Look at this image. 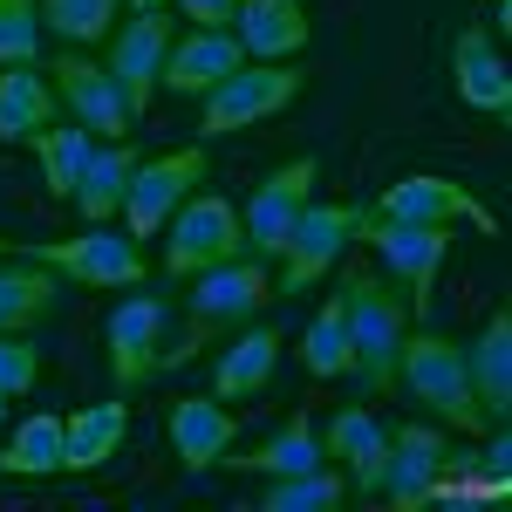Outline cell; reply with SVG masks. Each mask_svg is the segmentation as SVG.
<instances>
[{
	"mask_svg": "<svg viewBox=\"0 0 512 512\" xmlns=\"http://www.w3.org/2000/svg\"><path fill=\"white\" fill-rule=\"evenodd\" d=\"M233 35L253 62H287L308 48V14H301V0H239Z\"/></svg>",
	"mask_w": 512,
	"mask_h": 512,
	"instance_id": "21",
	"label": "cell"
},
{
	"mask_svg": "<svg viewBox=\"0 0 512 512\" xmlns=\"http://www.w3.org/2000/svg\"><path fill=\"white\" fill-rule=\"evenodd\" d=\"M315 178H321V158H287L280 171L260 178V192L246 198V212H239V226H246V253L253 260H280V246L294 233V219L308 212V198H315Z\"/></svg>",
	"mask_w": 512,
	"mask_h": 512,
	"instance_id": "8",
	"label": "cell"
},
{
	"mask_svg": "<svg viewBox=\"0 0 512 512\" xmlns=\"http://www.w3.org/2000/svg\"><path fill=\"white\" fill-rule=\"evenodd\" d=\"M369 219H410V226H478V233H499V219L478 205L458 178H437V171H410L383 185V198L369 205Z\"/></svg>",
	"mask_w": 512,
	"mask_h": 512,
	"instance_id": "11",
	"label": "cell"
},
{
	"mask_svg": "<svg viewBox=\"0 0 512 512\" xmlns=\"http://www.w3.org/2000/svg\"><path fill=\"white\" fill-rule=\"evenodd\" d=\"M444 465H451L444 424H396L390 431V472H383V492L376 499H390L396 512L424 506V499H437V485H444Z\"/></svg>",
	"mask_w": 512,
	"mask_h": 512,
	"instance_id": "14",
	"label": "cell"
},
{
	"mask_svg": "<svg viewBox=\"0 0 512 512\" xmlns=\"http://www.w3.org/2000/svg\"><path fill=\"white\" fill-rule=\"evenodd\" d=\"M219 465H226V472H253V478H294V472L328 465V451H321V437H315V417L294 410L274 437H260L253 451H226Z\"/></svg>",
	"mask_w": 512,
	"mask_h": 512,
	"instance_id": "20",
	"label": "cell"
},
{
	"mask_svg": "<svg viewBox=\"0 0 512 512\" xmlns=\"http://www.w3.org/2000/svg\"><path fill=\"white\" fill-rule=\"evenodd\" d=\"M198 185H205V151H198V144H178V151H164V158L137 164V171H130V192H123V226H130V239L164 233V219H171Z\"/></svg>",
	"mask_w": 512,
	"mask_h": 512,
	"instance_id": "9",
	"label": "cell"
},
{
	"mask_svg": "<svg viewBox=\"0 0 512 512\" xmlns=\"http://www.w3.org/2000/svg\"><path fill=\"white\" fill-rule=\"evenodd\" d=\"M62 308V287L55 274L41 267V260H0V335H21V328H35Z\"/></svg>",
	"mask_w": 512,
	"mask_h": 512,
	"instance_id": "27",
	"label": "cell"
},
{
	"mask_svg": "<svg viewBox=\"0 0 512 512\" xmlns=\"http://www.w3.org/2000/svg\"><path fill=\"white\" fill-rule=\"evenodd\" d=\"M41 55V7L35 0H0V69Z\"/></svg>",
	"mask_w": 512,
	"mask_h": 512,
	"instance_id": "33",
	"label": "cell"
},
{
	"mask_svg": "<svg viewBox=\"0 0 512 512\" xmlns=\"http://www.w3.org/2000/svg\"><path fill=\"white\" fill-rule=\"evenodd\" d=\"M164 335H171L164 294H130L123 308H110L103 342H110V376H117V390H144L164 369Z\"/></svg>",
	"mask_w": 512,
	"mask_h": 512,
	"instance_id": "10",
	"label": "cell"
},
{
	"mask_svg": "<svg viewBox=\"0 0 512 512\" xmlns=\"http://www.w3.org/2000/svg\"><path fill=\"white\" fill-rule=\"evenodd\" d=\"M41 28H55V41L89 48V41H110V21L123 14V0H35Z\"/></svg>",
	"mask_w": 512,
	"mask_h": 512,
	"instance_id": "31",
	"label": "cell"
},
{
	"mask_svg": "<svg viewBox=\"0 0 512 512\" xmlns=\"http://www.w3.org/2000/svg\"><path fill=\"white\" fill-rule=\"evenodd\" d=\"M28 260H41L55 280H82V287H137L144 280V253L117 226H89L76 239H28Z\"/></svg>",
	"mask_w": 512,
	"mask_h": 512,
	"instance_id": "7",
	"label": "cell"
},
{
	"mask_svg": "<svg viewBox=\"0 0 512 512\" xmlns=\"http://www.w3.org/2000/svg\"><path fill=\"white\" fill-rule=\"evenodd\" d=\"M267 301H274V274L253 253H233V260L192 274V321L198 328H239V321L260 315Z\"/></svg>",
	"mask_w": 512,
	"mask_h": 512,
	"instance_id": "13",
	"label": "cell"
},
{
	"mask_svg": "<svg viewBox=\"0 0 512 512\" xmlns=\"http://www.w3.org/2000/svg\"><path fill=\"white\" fill-rule=\"evenodd\" d=\"M0 260H7V239H0Z\"/></svg>",
	"mask_w": 512,
	"mask_h": 512,
	"instance_id": "38",
	"label": "cell"
},
{
	"mask_svg": "<svg viewBox=\"0 0 512 512\" xmlns=\"http://www.w3.org/2000/svg\"><path fill=\"white\" fill-rule=\"evenodd\" d=\"M137 151H130V137H117V144H103V151H89V164H82V185H76V205L82 226H110L123 212V192H130V171H137Z\"/></svg>",
	"mask_w": 512,
	"mask_h": 512,
	"instance_id": "24",
	"label": "cell"
},
{
	"mask_svg": "<svg viewBox=\"0 0 512 512\" xmlns=\"http://www.w3.org/2000/svg\"><path fill=\"white\" fill-rule=\"evenodd\" d=\"M451 76H458V96L472 110H485V117H506L512 110V69H506V55L492 48L485 28H458V41H451Z\"/></svg>",
	"mask_w": 512,
	"mask_h": 512,
	"instance_id": "19",
	"label": "cell"
},
{
	"mask_svg": "<svg viewBox=\"0 0 512 512\" xmlns=\"http://www.w3.org/2000/svg\"><path fill=\"white\" fill-rule=\"evenodd\" d=\"M321 451L349 465V485L362 492V499L383 492V472H390V431H383L362 403H342V410L328 417V444H321Z\"/></svg>",
	"mask_w": 512,
	"mask_h": 512,
	"instance_id": "17",
	"label": "cell"
},
{
	"mask_svg": "<svg viewBox=\"0 0 512 512\" xmlns=\"http://www.w3.org/2000/svg\"><path fill=\"white\" fill-rule=\"evenodd\" d=\"M35 144V158H41V178H48V192L55 198H76V185H82V164H89V130L82 123H48V130H35L28 137Z\"/></svg>",
	"mask_w": 512,
	"mask_h": 512,
	"instance_id": "29",
	"label": "cell"
},
{
	"mask_svg": "<svg viewBox=\"0 0 512 512\" xmlns=\"http://www.w3.org/2000/svg\"><path fill=\"white\" fill-rule=\"evenodd\" d=\"M185 7V21H198V28H226L239 14V0H178Z\"/></svg>",
	"mask_w": 512,
	"mask_h": 512,
	"instance_id": "35",
	"label": "cell"
},
{
	"mask_svg": "<svg viewBox=\"0 0 512 512\" xmlns=\"http://www.w3.org/2000/svg\"><path fill=\"white\" fill-rule=\"evenodd\" d=\"M130 431V403H82L62 417V472H103Z\"/></svg>",
	"mask_w": 512,
	"mask_h": 512,
	"instance_id": "23",
	"label": "cell"
},
{
	"mask_svg": "<svg viewBox=\"0 0 512 512\" xmlns=\"http://www.w3.org/2000/svg\"><path fill=\"white\" fill-rule=\"evenodd\" d=\"M55 82L41 76L35 62H14L7 76H0V144H28L35 130L55 123Z\"/></svg>",
	"mask_w": 512,
	"mask_h": 512,
	"instance_id": "26",
	"label": "cell"
},
{
	"mask_svg": "<svg viewBox=\"0 0 512 512\" xmlns=\"http://www.w3.org/2000/svg\"><path fill=\"white\" fill-rule=\"evenodd\" d=\"M280 369V335L274 328H246L233 349H219L212 362V396L219 403H239V396H260Z\"/></svg>",
	"mask_w": 512,
	"mask_h": 512,
	"instance_id": "25",
	"label": "cell"
},
{
	"mask_svg": "<svg viewBox=\"0 0 512 512\" xmlns=\"http://www.w3.org/2000/svg\"><path fill=\"white\" fill-rule=\"evenodd\" d=\"M355 233H362V205L355 198H328V205L308 198V212L294 219V233L280 246V287L274 294H308L315 280H328V267L355 246Z\"/></svg>",
	"mask_w": 512,
	"mask_h": 512,
	"instance_id": "4",
	"label": "cell"
},
{
	"mask_svg": "<svg viewBox=\"0 0 512 512\" xmlns=\"http://www.w3.org/2000/svg\"><path fill=\"white\" fill-rule=\"evenodd\" d=\"M301 89H308V76H301V69H287V62H239L219 89H205L198 137H226V130H246V123L280 117Z\"/></svg>",
	"mask_w": 512,
	"mask_h": 512,
	"instance_id": "5",
	"label": "cell"
},
{
	"mask_svg": "<svg viewBox=\"0 0 512 512\" xmlns=\"http://www.w3.org/2000/svg\"><path fill=\"white\" fill-rule=\"evenodd\" d=\"M233 410H219V396H178L171 403V451L185 472H212L226 451H233Z\"/></svg>",
	"mask_w": 512,
	"mask_h": 512,
	"instance_id": "18",
	"label": "cell"
},
{
	"mask_svg": "<svg viewBox=\"0 0 512 512\" xmlns=\"http://www.w3.org/2000/svg\"><path fill=\"white\" fill-rule=\"evenodd\" d=\"M239 62H246V48H239L233 28H192V35H171L158 82L171 96H205V89H219L233 76Z\"/></svg>",
	"mask_w": 512,
	"mask_h": 512,
	"instance_id": "16",
	"label": "cell"
},
{
	"mask_svg": "<svg viewBox=\"0 0 512 512\" xmlns=\"http://www.w3.org/2000/svg\"><path fill=\"white\" fill-rule=\"evenodd\" d=\"M499 21H512V0H499Z\"/></svg>",
	"mask_w": 512,
	"mask_h": 512,
	"instance_id": "37",
	"label": "cell"
},
{
	"mask_svg": "<svg viewBox=\"0 0 512 512\" xmlns=\"http://www.w3.org/2000/svg\"><path fill=\"white\" fill-rule=\"evenodd\" d=\"M164 48H171V21H164V7H137L117 35H110V76H117L130 117L151 110V89H158V76H164Z\"/></svg>",
	"mask_w": 512,
	"mask_h": 512,
	"instance_id": "15",
	"label": "cell"
},
{
	"mask_svg": "<svg viewBox=\"0 0 512 512\" xmlns=\"http://www.w3.org/2000/svg\"><path fill=\"white\" fill-rule=\"evenodd\" d=\"M41 383V349L21 335H0V396H28Z\"/></svg>",
	"mask_w": 512,
	"mask_h": 512,
	"instance_id": "34",
	"label": "cell"
},
{
	"mask_svg": "<svg viewBox=\"0 0 512 512\" xmlns=\"http://www.w3.org/2000/svg\"><path fill=\"white\" fill-rule=\"evenodd\" d=\"M48 76H55V96L69 103V117H76L89 137L117 144V137L137 130V117H130V103H123V89H117V76H110V62H89V55H76V48H62Z\"/></svg>",
	"mask_w": 512,
	"mask_h": 512,
	"instance_id": "12",
	"label": "cell"
},
{
	"mask_svg": "<svg viewBox=\"0 0 512 512\" xmlns=\"http://www.w3.org/2000/svg\"><path fill=\"white\" fill-rule=\"evenodd\" d=\"M0 472L7 478H55L62 472V417L55 410L21 417V431L7 437V451H0Z\"/></svg>",
	"mask_w": 512,
	"mask_h": 512,
	"instance_id": "28",
	"label": "cell"
},
{
	"mask_svg": "<svg viewBox=\"0 0 512 512\" xmlns=\"http://www.w3.org/2000/svg\"><path fill=\"white\" fill-rule=\"evenodd\" d=\"M130 7H171V0H130Z\"/></svg>",
	"mask_w": 512,
	"mask_h": 512,
	"instance_id": "36",
	"label": "cell"
},
{
	"mask_svg": "<svg viewBox=\"0 0 512 512\" xmlns=\"http://www.w3.org/2000/svg\"><path fill=\"white\" fill-rule=\"evenodd\" d=\"M376 253H383V274L403 287L410 315H424L437 294V274H444V253H451V226H410V219H369L362 205V233Z\"/></svg>",
	"mask_w": 512,
	"mask_h": 512,
	"instance_id": "6",
	"label": "cell"
},
{
	"mask_svg": "<svg viewBox=\"0 0 512 512\" xmlns=\"http://www.w3.org/2000/svg\"><path fill=\"white\" fill-rule=\"evenodd\" d=\"M396 383L410 390V403H424L444 431H465V437L492 431V417L478 410V396H472V376H465V342H451V335H437V328L403 335Z\"/></svg>",
	"mask_w": 512,
	"mask_h": 512,
	"instance_id": "1",
	"label": "cell"
},
{
	"mask_svg": "<svg viewBox=\"0 0 512 512\" xmlns=\"http://www.w3.org/2000/svg\"><path fill=\"white\" fill-rule=\"evenodd\" d=\"M342 301H349V349H355L349 369L362 376V390H390L403 335H410V301L390 294V280L369 274V267L342 274Z\"/></svg>",
	"mask_w": 512,
	"mask_h": 512,
	"instance_id": "2",
	"label": "cell"
},
{
	"mask_svg": "<svg viewBox=\"0 0 512 512\" xmlns=\"http://www.w3.org/2000/svg\"><path fill=\"white\" fill-rule=\"evenodd\" d=\"M342 499H349V485L328 465H315V472H294V478H267L260 512H335Z\"/></svg>",
	"mask_w": 512,
	"mask_h": 512,
	"instance_id": "32",
	"label": "cell"
},
{
	"mask_svg": "<svg viewBox=\"0 0 512 512\" xmlns=\"http://www.w3.org/2000/svg\"><path fill=\"white\" fill-rule=\"evenodd\" d=\"M301 362H308V376H321V383H328V376H349L355 349H349V301H342V294H328V308L308 321Z\"/></svg>",
	"mask_w": 512,
	"mask_h": 512,
	"instance_id": "30",
	"label": "cell"
},
{
	"mask_svg": "<svg viewBox=\"0 0 512 512\" xmlns=\"http://www.w3.org/2000/svg\"><path fill=\"white\" fill-rule=\"evenodd\" d=\"M465 376H472V396L492 424H506L512 410V315L492 308V321L478 328V342L465 349Z\"/></svg>",
	"mask_w": 512,
	"mask_h": 512,
	"instance_id": "22",
	"label": "cell"
},
{
	"mask_svg": "<svg viewBox=\"0 0 512 512\" xmlns=\"http://www.w3.org/2000/svg\"><path fill=\"white\" fill-rule=\"evenodd\" d=\"M0 410H7V396H0Z\"/></svg>",
	"mask_w": 512,
	"mask_h": 512,
	"instance_id": "39",
	"label": "cell"
},
{
	"mask_svg": "<svg viewBox=\"0 0 512 512\" xmlns=\"http://www.w3.org/2000/svg\"><path fill=\"white\" fill-rule=\"evenodd\" d=\"M233 253H246V226L226 192H192L164 219V280H192Z\"/></svg>",
	"mask_w": 512,
	"mask_h": 512,
	"instance_id": "3",
	"label": "cell"
}]
</instances>
